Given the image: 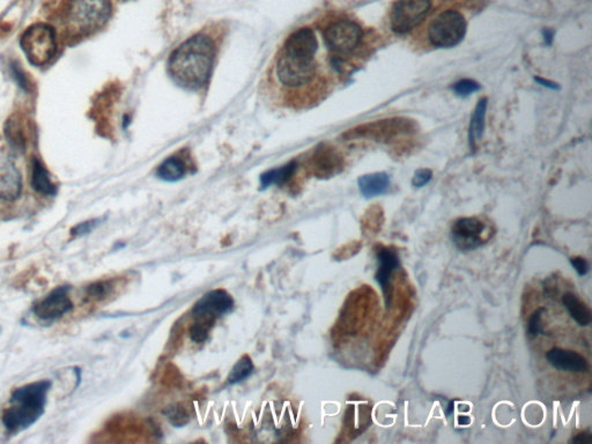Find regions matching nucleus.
<instances>
[{"instance_id":"3","label":"nucleus","mask_w":592,"mask_h":444,"mask_svg":"<svg viewBox=\"0 0 592 444\" xmlns=\"http://www.w3.org/2000/svg\"><path fill=\"white\" fill-rule=\"evenodd\" d=\"M51 385L50 381H38L14 390L10 406L3 415V423L8 433H21L40 420L45 415Z\"/></svg>"},{"instance_id":"17","label":"nucleus","mask_w":592,"mask_h":444,"mask_svg":"<svg viewBox=\"0 0 592 444\" xmlns=\"http://www.w3.org/2000/svg\"><path fill=\"white\" fill-rule=\"evenodd\" d=\"M360 193L366 198L384 195L390 188V177L385 173L363 175L359 178Z\"/></svg>"},{"instance_id":"12","label":"nucleus","mask_w":592,"mask_h":444,"mask_svg":"<svg viewBox=\"0 0 592 444\" xmlns=\"http://www.w3.org/2000/svg\"><path fill=\"white\" fill-rule=\"evenodd\" d=\"M70 287L62 286L53 289L43 300L34 306L33 312L37 319L45 322H53L60 319L64 314L70 312L73 308V304L69 296Z\"/></svg>"},{"instance_id":"16","label":"nucleus","mask_w":592,"mask_h":444,"mask_svg":"<svg viewBox=\"0 0 592 444\" xmlns=\"http://www.w3.org/2000/svg\"><path fill=\"white\" fill-rule=\"evenodd\" d=\"M311 171L321 177L332 176L341 171L343 159L334 147L323 146L316 149L310 160Z\"/></svg>"},{"instance_id":"29","label":"nucleus","mask_w":592,"mask_h":444,"mask_svg":"<svg viewBox=\"0 0 592 444\" xmlns=\"http://www.w3.org/2000/svg\"><path fill=\"white\" fill-rule=\"evenodd\" d=\"M189 337L190 339H191L193 343H196V344H201L204 341H208V323H195V324L190 328Z\"/></svg>"},{"instance_id":"31","label":"nucleus","mask_w":592,"mask_h":444,"mask_svg":"<svg viewBox=\"0 0 592 444\" xmlns=\"http://www.w3.org/2000/svg\"><path fill=\"white\" fill-rule=\"evenodd\" d=\"M10 69H11L12 75H13V78H14L15 82L18 84V87L23 89V90H26V92L27 90H29V82H28L26 73L23 72V69L18 66V64L12 63Z\"/></svg>"},{"instance_id":"30","label":"nucleus","mask_w":592,"mask_h":444,"mask_svg":"<svg viewBox=\"0 0 592 444\" xmlns=\"http://www.w3.org/2000/svg\"><path fill=\"white\" fill-rule=\"evenodd\" d=\"M101 221H102V219H94V220H89V221L82 222V223H79V225L74 227L73 230H71V234L74 237L87 235V234L95 230L100 225Z\"/></svg>"},{"instance_id":"6","label":"nucleus","mask_w":592,"mask_h":444,"mask_svg":"<svg viewBox=\"0 0 592 444\" xmlns=\"http://www.w3.org/2000/svg\"><path fill=\"white\" fill-rule=\"evenodd\" d=\"M467 20L459 12L447 10L432 20L428 38L437 48H452L462 41L467 33Z\"/></svg>"},{"instance_id":"23","label":"nucleus","mask_w":592,"mask_h":444,"mask_svg":"<svg viewBox=\"0 0 592 444\" xmlns=\"http://www.w3.org/2000/svg\"><path fill=\"white\" fill-rule=\"evenodd\" d=\"M296 169V163L292 162L273 169V171H267L265 174L260 176V185L262 189H267L271 185H282L285 184L286 182L289 181L292 178L293 174Z\"/></svg>"},{"instance_id":"1","label":"nucleus","mask_w":592,"mask_h":444,"mask_svg":"<svg viewBox=\"0 0 592 444\" xmlns=\"http://www.w3.org/2000/svg\"><path fill=\"white\" fill-rule=\"evenodd\" d=\"M319 40L314 30L304 27L291 34L278 52L273 74L278 84L287 94L289 103L299 107L311 104V90L319 82Z\"/></svg>"},{"instance_id":"11","label":"nucleus","mask_w":592,"mask_h":444,"mask_svg":"<svg viewBox=\"0 0 592 444\" xmlns=\"http://www.w3.org/2000/svg\"><path fill=\"white\" fill-rule=\"evenodd\" d=\"M234 307V299L225 289H213L197 301L193 309V317L208 323L222 314L230 312Z\"/></svg>"},{"instance_id":"22","label":"nucleus","mask_w":592,"mask_h":444,"mask_svg":"<svg viewBox=\"0 0 592 444\" xmlns=\"http://www.w3.org/2000/svg\"><path fill=\"white\" fill-rule=\"evenodd\" d=\"M185 173H186V166H185L184 161L180 158L173 156V158L166 159L159 166L156 175L163 181L176 182L181 180L184 176Z\"/></svg>"},{"instance_id":"14","label":"nucleus","mask_w":592,"mask_h":444,"mask_svg":"<svg viewBox=\"0 0 592 444\" xmlns=\"http://www.w3.org/2000/svg\"><path fill=\"white\" fill-rule=\"evenodd\" d=\"M546 360L553 368L561 371L578 374L589 370L588 360L578 352L570 351V349L552 348L546 353Z\"/></svg>"},{"instance_id":"15","label":"nucleus","mask_w":592,"mask_h":444,"mask_svg":"<svg viewBox=\"0 0 592 444\" xmlns=\"http://www.w3.org/2000/svg\"><path fill=\"white\" fill-rule=\"evenodd\" d=\"M23 180L18 168L10 159H0V199L15 201L21 195Z\"/></svg>"},{"instance_id":"35","label":"nucleus","mask_w":592,"mask_h":444,"mask_svg":"<svg viewBox=\"0 0 592 444\" xmlns=\"http://www.w3.org/2000/svg\"><path fill=\"white\" fill-rule=\"evenodd\" d=\"M539 85L544 86V87H547V88L553 89V90H558L560 89L559 85H556L555 82H550V80H546V79L543 78H534Z\"/></svg>"},{"instance_id":"26","label":"nucleus","mask_w":592,"mask_h":444,"mask_svg":"<svg viewBox=\"0 0 592 444\" xmlns=\"http://www.w3.org/2000/svg\"><path fill=\"white\" fill-rule=\"evenodd\" d=\"M114 289L112 282H97L89 285L86 289V296L90 300H102L107 297Z\"/></svg>"},{"instance_id":"2","label":"nucleus","mask_w":592,"mask_h":444,"mask_svg":"<svg viewBox=\"0 0 592 444\" xmlns=\"http://www.w3.org/2000/svg\"><path fill=\"white\" fill-rule=\"evenodd\" d=\"M217 47L211 37L198 34L178 47L169 60L171 77L188 88L206 85L214 64Z\"/></svg>"},{"instance_id":"34","label":"nucleus","mask_w":592,"mask_h":444,"mask_svg":"<svg viewBox=\"0 0 592 444\" xmlns=\"http://www.w3.org/2000/svg\"><path fill=\"white\" fill-rule=\"evenodd\" d=\"M571 443H590L592 442V435L589 432H581L576 434L573 439L570 440Z\"/></svg>"},{"instance_id":"10","label":"nucleus","mask_w":592,"mask_h":444,"mask_svg":"<svg viewBox=\"0 0 592 444\" xmlns=\"http://www.w3.org/2000/svg\"><path fill=\"white\" fill-rule=\"evenodd\" d=\"M486 225L478 218L457 219L452 227V237L459 250L471 251L486 242Z\"/></svg>"},{"instance_id":"38","label":"nucleus","mask_w":592,"mask_h":444,"mask_svg":"<svg viewBox=\"0 0 592 444\" xmlns=\"http://www.w3.org/2000/svg\"><path fill=\"white\" fill-rule=\"evenodd\" d=\"M454 406H455V402L452 400V402L449 403L448 407H447V410H445V415H447L448 418L452 415V412H454Z\"/></svg>"},{"instance_id":"4","label":"nucleus","mask_w":592,"mask_h":444,"mask_svg":"<svg viewBox=\"0 0 592 444\" xmlns=\"http://www.w3.org/2000/svg\"><path fill=\"white\" fill-rule=\"evenodd\" d=\"M112 14L110 0H67L64 29L72 38H85L102 29Z\"/></svg>"},{"instance_id":"24","label":"nucleus","mask_w":592,"mask_h":444,"mask_svg":"<svg viewBox=\"0 0 592 444\" xmlns=\"http://www.w3.org/2000/svg\"><path fill=\"white\" fill-rule=\"evenodd\" d=\"M254 370H255V366H254L250 356H243L234 365L228 378H227V382L230 385L238 384L241 382L245 381L247 378H250Z\"/></svg>"},{"instance_id":"20","label":"nucleus","mask_w":592,"mask_h":444,"mask_svg":"<svg viewBox=\"0 0 592 444\" xmlns=\"http://www.w3.org/2000/svg\"><path fill=\"white\" fill-rule=\"evenodd\" d=\"M486 109H487V99L482 97L478 102L474 109L473 116L471 119L470 130H469V141L472 151L477 147L478 141L480 140L485 129Z\"/></svg>"},{"instance_id":"7","label":"nucleus","mask_w":592,"mask_h":444,"mask_svg":"<svg viewBox=\"0 0 592 444\" xmlns=\"http://www.w3.org/2000/svg\"><path fill=\"white\" fill-rule=\"evenodd\" d=\"M324 41L330 51L334 55L351 53L361 43L363 32L361 27L347 18H341L330 23L323 33Z\"/></svg>"},{"instance_id":"13","label":"nucleus","mask_w":592,"mask_h":444,"mask_svg":"<svg viewBox=\"0 0 592 444\" xmlns=\"http://www.w3.org/2000/svg\"><path fill=\"white\" fill-rule=\"evenodd\" d=\"M410 130H412L411 122H408L406 119H384L380 122L360 126L358 129L348 132L346 136H351V138H375L380 140V139H390L395 136L407 134Z\"/></svg>"},{"instance_id":"32","label":"nucleus","mask_w":592,"mask_h":444,"mask_svg":"<svg viewBox=\"0 0 592 444\" xmlns=\"http://www.w3.org/2000/svg\"><path fill=\"white\" fill-rule=\"evenodd\" d=\"M433 177V173L430 169H419L415 171V176L412 178V185L415 188H422L430 183Z\"/></svg>"},{"instance_id":"8","label":"nucleus","mask_w":592,"mask_h":444,"mask_svg":"<svg viewBox=\"0 0 592 444\" xmlns=\"http://www.w3.org/2000/svg\"><path fill=\"white\" fill-rule=\"evenodd\" d=\"M432 8L430 0H397L390 13L393 32L406 34L425 20Z\"/></svg>"},{"instance_id":"9","label":"nucleus","mask_w":592,"mask_h":444,"mask_svg":"<svg viewBox=\"0 0 592 444\" xmlns=\"http://www.w3.org/2000/svg\"><path fill=\"white\" fill-rule=\"evenodd\" d=\"M375 250H376V258L378 262V269L375 274V279L378 285L381 286L382 293L384 296L385 308L388 310L393 302V273L400 267L399 256L396 249L391 247L378 245Z\"/></svg>"},{"instance_id":"21","label":"nucleus","mask_w":592,"mask_h":444,"mask_svg":"<svg viewBox=\"0 0 592 444\" xmlns=\"http://www.w3.org/2000/svg\"><path fill=\"white\" fill-rule=\"evenodd\" d=\"M5 137L12 149L18 153H23L26 151L27 138L23 126L18 119L11 117L8 119L5 124Z\"/></svg>"},{"instance_id":"28","label":"nucleus","mask_w":592,"mask_h":444,"mask_svg":"<svg viewBox=\"0 0 592 444\" xmlns=\"http://www.w3.org/2000/svg\"><path fill=\"white\" fill-rule=\"evenodd\" d=\"M544 312H546V309L541 307L538 308V309L531 314L529 322H528V334H529L530 337H536L538 334L544 333V330L541 328V317H543V314H544Z\"/></svg>"},{"instance_id":"5","label":"nucleus","mask_w":592,"mask_h":444,"mask_svg":"<svg viewBox=\"0 0 592 444\" xmlns=\"http://www.w3.org/2000/svg\"><path fill=\"white\" fill-rule=\"evenodd\" d=\"M20 45L32 65L45 66L51 62L57 50L55 29L47 23H35L23 34Z\"/></svg>"},{"instance_id":"37","label":"nucleus","mask_w":592,"mask_h":444,"mask_svg":"<svg viewBox=\"0 0 592 444\" xmlns=\"http://www.w3.org/2000/svg\"><path fill=\"white\" fill-rule=\"evenodd\" d=\"M458 423L460 426H467L471 423V419L467 415H463V417H459L458 418Z\"/></svg>"},{"instance_id":"18","label":"nucleus","mask_w":592,"mask_h":444,"mask_svg":"<svg viewBox=\"0 0 592 444\" xmlns=\"http://www.w3.org/2000/svg\"><path fill=\"white\" fill-rule=\"evenodd\" d=\"M563 304L569 312L571 319L578 323V325L588 326L591 323L590 308L573 293H566L563 296Z\"/></svg>"},{"instance_id":"33","label":"nucleus","mask_w":592,"mask_h":444,"mask_svg":"<svg viewBox=\"0 0 592 444\" xmlns=\"http://www.w3.org/2000/svg\"><path fill=\"white\" fill-rule=\"evenodd\" d=\"M570 264H571L574 270L578 272L580 277H584L585 274L589 272V267H589L587 259L583 258V257H578H578H571Z\"/></svg>"},{"instance_id":"25","label":"nucleus","mask_w":592,"mask_h":444,"mask_svg":"<svg viewBox=\"0 0 592 444\" xmlns=\"http://www.w3.org/2000/svg\"><path fill=\"white\" fill-rule=\"evenodd\" d=\"M163 415H166L168 421L171 422L174 427H184L190 420L188 412L185 411L184 407L181 405H171L166 407L163 411Z\"/></svg>"},{"instance_id":"36","label":"nucleus","mask_w":592,"mask_h":444,"mask_svg":"<svg viewBox=\"0 0 592 444\" xmlns=\"http://www.w3.org/2000/svg\"><path fill=\"white\" fill-rule=\"evenodd\" d=\"M543 33H544L545 41H546V43H547V45H551L553 36H554V33H553L552 30L548 29L544 30Z\"/></svg>"},{"instance_id":"19","label":"nucleus","mask_w":592,"mask_h":444,"mask_svg":"<svg viewBox=\"0 0 592 444\" xmlns=\"http://www.w3.org/2000/svg\"><path fill=\"white\" fill-rule=\"evenodd\" d=\"M32 186L36 193H41L43 196H55L57 193V186L51 181L49 171L45 169L43 163L36 159L33 161Z\"/></svg>"},{"instance_id":"27","label":"nucleus","mask_w":592,"mask_h":444,"mask_svg":"<svg viewBox=\"0 0 592 444\" xmlns=\"http://www.w3.org/2000/svg\"><path fill=\"white\" fill-rule=\"evenodd\" d=\"M452 89H454L456 95H458V97H469L471 94L479 90L480 85L471 79H463V80L456 82L455 85L452 86Z\"/></svg>"}]
</instances>
